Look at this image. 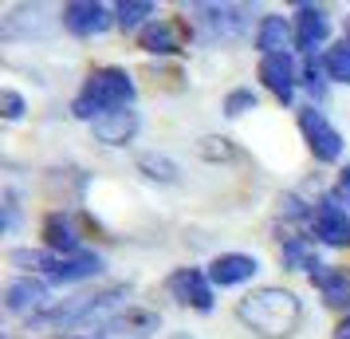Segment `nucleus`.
Listing matches in <instances>:
<instances>
[{
	"instance_id": "obj_1",
	"label": "nucleus",
	"mask_w": 350,
	"mask_h": 339,
	"mask_svg": "<svg viewBox=\"0 0 350 339\" xmlns=\"http://www.w3.org/2000/svg\"><path fill=\"white\" fill-rule=\"evenodd\" d=\"M240 323H248L264 339H287L303 320V304L287 288H256L237 304Z\"/></svg>"
},
{
	"instance_id": "obj_2",
	"label": "nucleus",
	"mask_w": 350,
	"mask_h": 339,
	"mask_svg": "<svg viewBox=\"0 0 350 339\" xmlns=\"http://www.w3.org/2000/svg\"><path fill=\"white\" fill-rule=\"evenodd\" d=\"M130 103H134V79L122 67H98V71H91V79L83 83V91L71 103V111H75V118L98 123L103 114H111V111H126Z\"/></svg>"
},
{
	"instance_id": "obj_3",
	"label": "nucleus",
	"mask_w": 350,
	"mask_h": 339,
	"mask_svg": "<svg viewBox=\"0 0 350 339\" xmlns=\"http://www.w3.org/2000/svg\"><path fill=\"white\" fill-rule=\"evenodd\" d=\"M299 127H303V138H307V146H311V154L319 162H338V154H342V134L327 123V114L315 111V107H303Z\"/></svg>"
},
{
	"instance_id": "obj_4",
	"label": "nucleus",
	"mask_w": 350,
	"mask_h": 339,
	"mask_svg": "<svg viewBox=\"0 0 350 339\" xmlns=\"http://www.w3.org/2000/svg\"><path fill=\"white\" fill-rule=\"evenodd\" d=\"M213 280H208V273H201V268H177L174 276H170V296L174 300H181V304H193L197 312H213V288H208Z\"/></svg>"
},
{
	"instance_id": "obj_5",
	"label": "nucleus",
	"mask_w": 350,
	"mask_h": 339,
	"mask_svg": "<svg viewBox=\"0 0 350 339\" xmlns=\"http://www.w3.org/2000/svg\"><path fill=\"white\" fill-rule=\"evenodd\" d=\"M40 268L59 280V284H75V280H87V276H98L103 273V260L95 253H75V257H55V253H44Z\"/></svg>"
},
{
	"instance_id": "obj_6",
	"label": "nucleus",
	"mask_w": 350,
	"mask_h": 339,
	"mask_svg": "<svg viewBox=\"0 0 350 339\" xmlns=\"http://www.w3.org/2000/svg\"><path fill=\"white\" fill-rule=\"evenodd\" d=\"M64 28L75 36H98L111 28V8L95 0H71L64 4Z\"/></svg>"
},
{
	"instance_id": "obj_7",
	"label": "nucleus",
	"mask_w": 350,
	"mask_h": 339,
	"mask_svg": "<svg viewBox=\"0 0 350 339\" xmlns=\"http://www.w3.org/2000/svg\"><path fill=\"white\" fill-rule=\"evenodd\" d=\"M260 273V260L256 257H244V253H224L208 264V280L221 284V288H232V284H244Z\"/></svg>"
},
{
	"instance_id": "obj_8",
	"label": "nucleus",
	"mask_w": 350,
	"mask_h": 339,
	"mask_svg": "<svg viewBox=\"0 0 350 339\" xmlns=\"http://www.w3.org/2000/svg\"><path fill=\"white\" fill-rule=\"evenodd\" d=\"M197 12H201V24H205V32L217 40H228V36H237L244 28V12L248 8H237V4H197Z\"/></svg>"
},
{
	"instance_id": "obj_9",
	"label": "nucleus",
	"mask_w": 350,
	"mask_h": 339,
	"mask_svg": "<svg viewBox=\"0 0 350 339\" xmlns=\"http://www.w3.org/2000/svg\"><path fill=\"white\" fill-rule=\"evenodd\" d=\"M315 233H319V241H327V244H350V217L334 197H327V201L319 205Z\"/></svg>"
},
{
	"instance_id": "obj_10",
	"label": "nucleus",
	"mask_w": 350,
	"mask_h": 339,
	"mask_svg": "<svg viewBox=\"0 0 350 339\" xmlns=\"http://www.w3.org/2000/svg\"><path fill=\"white\" fill-rule=\"evenodd\" d=\"M260 79L268 83L271 95L287 103L295 95V64H291V55H264L260 60Z\"/></svg>"
},
{
	"instance_id": "obj_11",
	"label": "nucleus",
	"mask_w": 350,
	"mask_h": 339,
	"mask_svg": "<svg viewBox=\"0 0 350 339\" xmlns=\"http://www.w3.org/2000/svg\"><path fill=\"white\" fill-rule=\"evenodd\" d=\"M327 28H331V20L323 8L315 4H299V12H295V44L303 51H315L323 40H327Z\"/></svg>"
},
{
	"instance_id": "obj_12",
	"label": "nucleus",
	"mask_w": 350,
	"mask_h": 339,
	"mask_svg": "<svg viewBox=\"0 0 350 339\" xmlns=\"http://www.w3.org/2000/svg\"><path fill=\"white\" fill-rule=\"evenodd\" d=\"M138 134V114L130 111H111V114H103L95 123V138L98 142H107V146H126L130 138Z\"/></svg>"
},
{
	"instance_id": "obj_13",
	"label": "nucleus",
	"mask_w": 350,
	"mask_h": 339,
	"mask_svg": "<svg viewBox=\"0 0 350 339\" xmlns=\"http://www.w3.org/2000/svg\"><path fill=\"white\" fill-rule=\"evenodd\" d=\"M48 300V288L40 284V280H12L8 288H4V307L12 312V316H24V312H32V307H40Z\"/></svg>"
},
{
	"instance_id": "obj_14",
	"label": "nucleus",
	"mask_w": 350,
	"mask_h": 339,
	"mask_svg": "<svg viewBox=\"0 0 350 339\" xmlns=\"http://www.w3.org/2000/svg\"><path fill=\"white\" fill-rule=\"evenodd\" d=\"M287 44H291V24L284 16H264L260 28H256V48L264 55H287Z\"/></svg>"
},
{
	"instance_id": "obj_15",
	"label": "nucleus",
	"mask_w": 350,
	"mask_h": 339,
	"mask_svg": "<svg viewBox=\"0 0 350 339\" xmlns=\"http://www.w3.org/2000/svg\"><path fill=\"white\" fill-rule=\"evenodd\" d=\"M44 237H48V249L55 253V257H75V253H83L79 237H75V229H71V221L59 217V213H51L48 221H44Z\"/></svg>"
},
{
	"instance_id": "obj_16",
	"label": "nucleus",
	"mask_w": 350,
	"mask_h": 339,
	"mask_svg": "<svg viewBox=\"0 0 350 339\" xmlns=\"http://www.w3.org/2000/svg\"><path fill=\"white\" fill-rule=\"evenodd\" d=\"M311 280H315V288L323 292V300H327L331 307H350V280H347V273H338V268H315Z\"/></svg>"
},
{
	"instance_id": "obj_17",
	"label": "nucleus",
	"mask_w": 350,
	"mask_h": 339,
	"mask_svg": "<svg viewBox=\"0 0 350 339\" xmlns=\"http://www.w3.org/2000/svg\"><path fill=\"white\" fill-rule=\"evenodd\" d=\"M142 48L154 51V55H170V51H181V36H177L174 24L165 20H154L142 28Z\"/></svg>"
},
{
	"instance_id": "obj_18",
	"label": "nucleus",
	"mask_w": 350,
	"mask_h": 339,
	"mask_svg": "<svg viewBox=\"0 0 350 339\" xmlns=\"http://www.w3.org/2000/svg\"><path fill=\"white\" fill-rule=\"evenodd\" d=\"M284 264L287 268H299V273H315V268H323V264L315 260V249H311L307 237H287L284 241Z\"/></svg>"
},
{
	"instance_id": "obj_19",
	"label": "nucleus",
	"mask_w": 350,
	"mask_h": 339,
	"mask_svg": "<svg viewBox=\"0 0 350 339\" xmlns=\"http://www.w3.org/2000/svg\"><path fill=\"white\" fill-rule=\"evenodd\" d=\"M138 170H146V178H154V181H177V162H170L165 154H142L138 158Z\"/></svg>"
},
{
	"instance_id": "obj_20",
	"label": "nucleus",
	"mask_w": 350,
	"mask_h": 339,
	"mask_svg": "<svg viewBox=\"0 0 350 339\" xmlns=\"http://www.w3.org/2000/svg\"><path fill=\"white\" fill-rule=\"evenodd\" d=\"M323 71L331 75L334 83H350V44H338L323 55Z\"/></svg>"
},
{
	"instance_id": "obj_21",
	"label": "nucleus",
	"mask_w": 350,
	"mask_h": 339,
	"mask_svg": "<svg viewBox=\"0 0 350 339\" xmlns=\"http://www.w3.org/2000/svg\"><path fill=\"white\" fill-rule=\"evenodd\" d=\"M154 12H158V8H154V4H146V0H130V4H118V8H114V16H118V24H122V28H142L146 24V16H154Z\"/></svg>"
},
{
	"instance_id": "obj_22",
	"label": "nucleus",
	"mask_w": 350,
	"mask_h": 339,
	"mask_svg": "<svg viewBox=\"0 0 350 339\" xmlns=\"http://www.w3.org/2000/svg\"><path fill=\"white\" fill-rule=\"evenodd\" d=\"M197 154H201V158H237V146L228 142V138H201V142H197Z\"/></svg>"
},
{
	"instance_id": "obj_23",
	"label": "nucleus",
	"mask_w": 350,
	"mask_h": 339,
	"mask_svg": "<svg viewBox=\"0 0 350 339\" xmlns=\"http://www.w3.org/2000/svg\"><path fill=\"white\" fill-rule=\"evenodd\" d=\"M252 107H256V95L248 87H240V91H232V95L224 99V114H232V118L244 114V111H252Z\"/></svg>"
},
{
	"instance_id": "obj_24",
	"label": "nucleus",
	"mask_w": 350,
	"mask_h": 339,
	"mask_svg": "<svg viewBox=\"0 0 350 339\" xmlns=\"http://www.w3.org/2000/svg\"><path fill=\"white\" fill-rule=\"evenodd\" d=\"M0 107H4V118H8V123L24 118V99H20L16 91H4V95H0Z\"/></svg>"
},
{
	"instance_id": "obj_25",
	"label": "nucleus",
	"mask_w": 350,
	"mask_h": 339,
	"mask_svg": "<svg viewBox=\"0 0 350 339\" xmlns=\"http://www.w3.org/2000/svg\"><path fill=\"white\" fill-rule=\"evenodd\" d=\"M303 71H307V87H311L315 95H323V79H319V60H307V67H303Z\"/></svg>"
},
{
	"instance_id": "obj_26",
	"label": "nucleus",
	"mask_w": 350,
	"mask_h": 339,
	"mask_svg": "<svg viewBox=\"0 0 350 339\" xmlns=\"http://www.w3.org/2000/svg\"><path fill=\"white\" fill-rule=\"evenodd\" d=\"M16 221H20V213H16V205H12V197H8V205H4V229L12 233V229H16Z\"/></svg>"
},
{
	"instance_id": "obj_27",
	"label": "nucleus",
	"mask_w": 350,
	"mask_h": 339,
	"mask_svg": "<svg viewBox=\"0 0 350 339\" xmlns=\"http://www.w3.org/2000/svg\"><path fill=\"white\" fill-rule=\"evenodd\" d=\"M338 194L347 197V205H350V166L342 170V174H338Z\"/></svg>"
},
{
	"instance_id": "obj_28",
	"label": "nucleus",
	"mask_w": 350,
	"mask_h": 339,
	"mask_svg": "<svg viewBox=\"0 0 350 339\" xmlns=\"http://www.w3.org/2000/svg\"><path fill=\"white\" fill-rule=\"evenodd\" d=\"M334 339H350V327H342V323H338V331H334Z\"/></svg>"
},
{
	"instance_id": "obj_29",
	"label": "nucleus",
	"mask_w": 350,
	"mask_h": 339,
	"mask_svg": "<svg viewBox=\"0 0 350 339\" xmlns=\"http://www.w3.org/2000/svg\"><path fill=\"white\" fill-rule=\"evenodd\" d=\"M170 339H193V336H189V331H174Z\"/></svg>"
},
{
	"instance_id": "obj_30",
	"label": "nucleus",
	"mask_w": 350,
	"mask_h": 339,
	"mask_svg": "<svg viewBox=\"0 0 350 339\" xmlns=\"http://www.w3.org/2000/svg\"><path fill=\"white\" fill-rule=\"evenodd\" d=\"M138 339H142V336H138Z\"/></svg>"
}]
</instances>
